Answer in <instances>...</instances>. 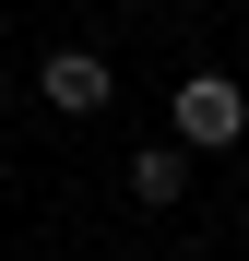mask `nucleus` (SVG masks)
Returning a JSON list of instances; mask_svg holds the SVG:
<instances>
[{
  "label": "nucleus",
  "instance_id": "nucleus-3",
  "mask_svg": "<svg viewBox=\"0 0 249 261\" xmlns=\"http://www.w3.org/2000/svg\"><path fill=\"white\" fill-rule=\"evenodd\" d=\"M178 190H190V143H143V154H131V202H143V214H166Z\"/></svg>",
  "mask_w": 249,
  "mask_h": 261
},
{
  "label": "nucleus",
  "instance_id": "nucleus-2",
  "mask_svg": "<svg viewBox=\"0 0 249 261\" xmlns=\"http://www.w3.org/2000/svg\"><path fill=\"white\" fill-rule=\"evenodd\" d=\"M36 83H48V107H60V119H95V107L119 95L107 48H48V60H36Z\"/></svg>",
  "mask_w": 249,
  "mask_h": 261
},
{
  "label": "nucleus",
  "instance_id": "nucleus-1",
  "mask_svg": "<svg viewBox=\"0 0 249 261\" xmlns=\"http://www.w3.org/2000/svg\"><path fill=\"white\" fill-rule=\"evenodd\" d=\"M166 119H178V143H190V154H226L237 130H249V95H237V71H178Z\"/></svg>",
  "mask_w": 249,
  "mask_h": 261
},
{
  "label": "nucleus",
  "instance_id": "nucleus-4",
  "mask_svg": "<svg viewBox=\"0 0 249 261\" xmlns=\"http://www.w3.org/2000/svg\"><path fill=\"white\" fill-rule=\"evenodd\" d=\"M0 95H12V71H0Z\"/></svg>",
  "mask_w": 249,
  "mask_h": 261
}]
</instances>
